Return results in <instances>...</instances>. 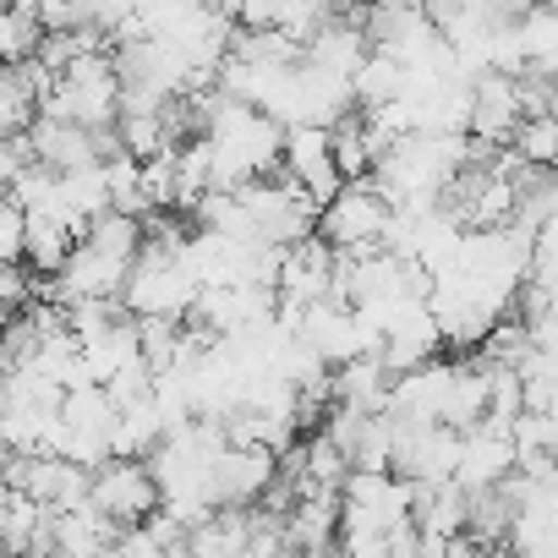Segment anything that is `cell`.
Returning a JSON list of instances; mask_svg holds the SVG:
<instances>
[{"label":"cell","instance_id":"30bf717a","mask_svg":"<svg viewBox=\"0 0 558 558\" xmlns=\"http://www.w3.org/2000/svg\"><path fill=\"white\" fill-rule=\"evenodd\" d=\"M329 154H335V170L345 175V181H356V175H367L373 170V137H367V126H362V116L356 110H345L335 126H329Z\"/></svg>","mask_w":558,"mask_h":558},{"label":"cell","instance_id":"4fadbf2b","mask_svg":"<svg viewBox=\"0 0 558 558\" xmlns=\"http://www.w3.org/2000/svg\"><path fill=\"white\" fill-rule=\"evenodd\" d=\"M39 110H34V94H28V83L12 72V66H0V137H17V132H28V121H34Z\"/></svg>","mask_w":558,"mask_h":558},{"label":"cell","instance_id":"8992f818","mask_svg":"<svg viewBox=\"0 0 558 558\" xmlns=\"http://www.w3.org/2000/svg\"><path fill=\"white\" fill-rule=\"evenodd\" d=\"M279 471V454L268 444H225L214 471H208V493L214 504H252Z\"/></svg>","mask_w":558,"mask_h":558},{"label":"cell","instance_id":"7a4b0ae2","mask_svg":"<svg viewBox=\"0 0 558 558\" xmlns=\"http://www.w3.org/2000/svg\"><path fill=\"white\" fill-rule=\"evenodd\" d=\"M88 504L99 514H110L116 525H132L148 509H159V487L148 476V460L143 454H105L88 471Z\"/></svg>","mask_w":558,"mask_h":558},{"label":"cell","instance_id":"7c38bea8","mask_svg":"<svg viewBox=\"0 0 558 558\" xmlns=\"http://www.w3.org/2000/svg\"><path fill=\"white\" fill-rule=\"evenodd\" d=\"M39 17L34 12H12V7H0V66H17V61H28L34 56V45H39Z\"/></svg>","mask_w":558,"mask_h":558},{"label":"cell","instance_id":"52a82bcc","mask_svg":"<svg viewBox=\"0 0 558 558\" xmlns=\"http://www.w3.org/2000/svg\"><path fill=\"white\" fill-rule=\"evenodd\" d=\"M362 56H367V34H362L356 17H329V23H318V34L302 45V61H313V66H324V72H335V77H351Z\"/></svg>","mask_w":558,"mask_h":558},{"label":"cell","instance_id":"277c9868","mask_svg":"<svg viewBox=\"0 0 558 558\" xmlns=\"http://www.w3.org/2000/svg\"><path fill=\"white\" fill-rule=\"evenodd\" d=\"M509 471H514V438H509V427H504V422L476 416L471 427H460V454H454V471H449V482H454V487L476 493V487L504 482Z\"/></svg>","mask_w":558,"mask_h":558},{"label":"cell","instance_id":"8fae6325","mask_svg":"<svg viewBox=\"0 0 558 558\" xmlns=\"http://www.w3.org/2000/svg\"><path fill=\"white\" fill-rule=\"evenodd\" d=\"M509 148H514L525 165L553 170V159H558V116H553V110H547V116H520V126L509 132Z\"/></svg>","mask_w":558,"mask_h":558},{"label":"cell","instance_id":"5bb4252c","mask_svg":"<svg viewBox=\"0 0 558 558\" xmlns=\"http://www.w3.org/2000/svg\"><path fill=\"white\" fill-rule=\"evenodd\" d=\"M197 7H208V12H225V17L235 23V7H241V0H197Z\"/></svg>","mask_w":558,"mask_h":558},{"label":"cell","instance_id":"ba28073f","mask_svg":"<svg viewBox=\"0 0 558 558\" xmlns=\"http://www.w3.org/2000/svg\"><path fill=\"white\" fill-rule=\"evenodd\" d=\"M23 214H28V225H23V263L45 279V274H56V268L66 263L77 230H72L61 214H45V208H23Z\"/></svg>","mask_w":558,"mask_h":558},{"label":"cell","instance_id":"5b68a950","mask_svg":"<svg viewBox=\"0 0 558 558\" xmlns=\"http://www.w3.org/2000/svg\"><path fill=\"white\" fill-rule=\"evenodd\" d=\"M520 83L509 72H476L471 77V105H465V132L487 148L509 143V132L520 126Z\"/></svg>","mask_w":558,"mask_h":558},{"label":"cell","instance_id":"3957f363","mask_svg":"<svg viewBox=\"0 0 558 558\" xmlns=\"http://www.w3.org/2000/svg\"><path fill=\"white\" fill-rule=\"evenodd\" d=\"M279 170L313 197V208L329 203L340 192V181H345L335 170V154H329V126H313V121L286 126V137H279Z\"/></svg>","mask_w":558,"mask_h":558},{"label":"cell","instance_id":"9c48e42d","mask_svg":"<svg viewBox=\"0 0 558 558\" xmlns=\"http://www.w3.org/2000/svg\"><path fill=\"white\" fill-rule=\"evenodd\" d=\"M400 88H405V66H400L389 50L367 45V56H362L356 72H351V99H356V110H373V105H384V99H400Z\"/></svg>","mask_w":558,"mask_h":558},{"label":"cell","instance_id":"6da1fadb","mask_svg":"<svg viewBox=\"0 0 558 558\" xmlns=\"http://www.w3.org/2000/svg\"><path fill=\"white\" fill-rule=\"evenodd\" d=\"M384 219H389V197H384L367 175H356V181H340V192H335L329 203H318L313 230H318L335 252H367V246H378Z\"/></svg>","mask_w":558,"mask_h":558}]
</instances>
